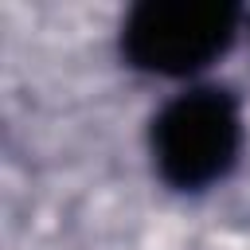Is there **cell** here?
Segmentation results:
<instances>
[{
    "mask_svg": "<svg viewBox=\"0 0 250 250\" xmlns=\"http://www.w3.org/2000/svg\"><path fill=\"white\" fill-rule=\"evenodd\" d=\"M242 148L238 98L223 86H195L152 117V160L164 184L199 191L223 180Z\"/></svg>",
    "mask_w": 250,
    "mask_h": 250,
    "instance_id": "1",
    "label": "cell"
},
{
    "mask_svg": "<svg viewBox=\"0 0 250 250\" xmlns=\"http://www.w3.org/2000/svg\"><path fill=\"white\" fill-rule=\"evenodd\" d=\"M238 31V8L215 0H148L125 16L121 51L148 74H195L211 66Z\"/></svg>",
    "mask_w": 250,
    "mask_h": 250,
    "instance_id": "2",
    "label": "cell"
}]
</instances>
